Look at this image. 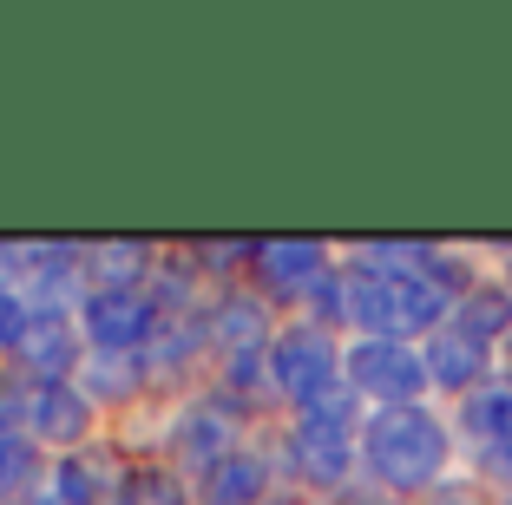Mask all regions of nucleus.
Returning <instances> with one entry per match:
<instances>
[{
  "instance_id": "18",
  "label": "nucleus",
  "mask_w": 512,
  "mask_h": 505,
  "mask_svg": "<svg viewBox=\"0 0 512 505\" xmlns=\"http://www.w3.org/2000/svg\"><path fill=\"white\" fill-rule=\"evenodd\" d=\"M40 479H46L40 446H33L27 433H0V505H14L20 492H33Z\"/></svg>"
},
{
  "instance_id": "14",
  "label": "nucleus",
  "mask_w": 512,
  "mask_h": 505,
  "mask_svg": "<svg viewBox=\"0 0 512 505\" xmlns=\"http://www.w3.org/2000/svg\"><path fill=\"white\" fill-rule=\"evenodd\" d=\"M270 473L276 466L263 460V453H250V446H237L230 460H217L211 473H204V505H270Z\"/></svg>"
},
{
  "instance_id": "17",
  "label": "nucleus",
  "mask_w": 512,
  "mask_h": 505,
  "mask_svg": "<svg viewBox=\"0 0 512 505\" xmlns=\"http://www.w3.org/2000/svg\"><path fill=\"white\" fill-rule=\"evenodd\" d=\"M145 263H151L145 243H99V250H86L92 289H138L145 283Z\"/></svg>"
},
{
  "instance_id": "5",
  "label": "nucleus",
  "mask_w": 512,
  "mask_h": 505,
  "mask_svg": "<svg viewBox=\"0 0 512 505\" xmlns=\"http://www.w3.org/2000/svg\"><path fill=\"white\" fill-rule=\"evenodd\" d=\"M158 302L145 289H92L79 302V328H86V342L99 355H145V342L158 335Z\"/></svg>"
},
{
  "instance_id": "19",
  "label": "nucleus",
  "mask_w": 512,
  "mask_h": 505,
  "mask_svg": "<svg viewBox=\"0 0 512 505\" xmlns=\"http://www.w3.org/2000/svg\"><path fill=\"white\" fill-rule=\"evenodd\" d=\"M414 505H499V499H493V486H486V479H473V473H447L434 492H421Z\"/></svg>"
},
{
  "instance_id": "15",
  "label": "nucleus",
  "mask_w": 512,
  "mask_h": 505,
  "mask_svg": "<svg viewBox=\"0 0 512 505\" xmlns=\"http://www.w3.org/2000/svg\"><path fill=\"white\" fill-rule=\"evenodd\" d=\"M99 473H106V460H99V453H66L60 466H46L40 492H46V505H99V499L119 505V492H112Z\"/></svg>"
},
{
  "instance_id": "13",
  "label": "nucleus",
  "mask_w": 512,
  "mask_h": 505,
  "mask_svg": "<svg viewBox=\"0 0 512 505\" xmlns=\"http://www.w3.org/2000/svg\"><path fill=\"white\" fill-rule=\"evenodd\" d=\"M447 322L460 328V335H473L480 348H493V355H499V348L512 342V289L499 283V276H480V283L460 296V309H453Z\"/></svg>"
},
{
  "instance_id": "20",
  "label": "nucleus",
  "mask_w": 512,
  "mask_h": 505,
  "mask_svg": "<svg viewBox=\"0 0 512 505\" xmlns=\"http://www.w3.org/2000/svg\"><path fill=\"white\" fill-rule=\"evenodd\" d=\"M119 505H184V499H178V486H171L165 466H145V473L125 479V499Z\"/></svg>"
},
{
  "instance_id": "11",
  "label": "nucleus",
  "mask_w": 512,
  "mask_h": 505,
  "mask_svg": "<svg viewBox=\"0 0 512 505\" xmlns=\"http://www.w3.org/2000/svg\"><path fill=\"white\" fill-rule=\"evenodd\" d=\"M204 328H211V342L224 348V355H263V348L276 342L263 289H256V296H250V289H230V296L204 315Z\"/></svg>"
},
{
  "instance_id": "22",
  "label": "nucleus",
  "mask_w": 512,
  "mask_h": 505,
  "mask_svg": "<svg viewBox=\"0 0 512 505\" xmlns=\"http://www.w3.org/2000/svg\"><path fill=\"white\" fill-rule=\"evenodd\" d=\"M27 394H33V381L0 374V433H14V420H27Z\"/></svg>"
},
{
  "instance_id": "3",
  "label": "nucleus",
  "mask_w": 512,
  "mask_h": 505,
  "mask_svg": "<svg viewBox=\"0 0 512 505\" xmlns=\"http://www.w3.org/2000/svg\"><path fill=\"white\" fill-rule=\"evenodd\" d=\"M342 374L375 414L381 407H421V394L434 387L421 342H381V335H355L342 355Z\"/></svg>"
},
{
  "instance_id": "26",
  "label": "nucleus",
  "mask_w": 512,
  "mask_h": 505,
  "mask_svg": "<svg viewBox=\"0 0 512 505\" xmlns=\"http://www.w3.org/2000/svg\"><path fill=\"white\" fill-rule=\"evenodd\" d=\"M499 374H506V381H512V342L499 348Z\"/></svg>"
},
{
  "instance_id": "2",
  "label": "nucleus",
  "mask_w": 512,
  "mask_h": 505,
  "mask_svg": "<svg viewBox=\"0 0 512 505\" xmlns=\"http://www.w3.org/2000/svg\"><path fill=\"white\" fill-rule=\"evenodd\" d=\"M342 355H348V348H335V328H322V322H289V328H276V342H270V387L302 414L309 401H322L329 387L348 381V374H342Z\"/></svg>"
},
{
  "instance_id": "12",
  "label": "nucleus",
  "mask_w": 512,
  "mask_h": 505,
  "mask_svg": "<svg viewBox=\"0 0 512 505\" xmlns=\"http://www.w3.org/2000/svg\"><path fill=\"white\" fill-rule=\"evenodd\" d=\"M27 427L40 440H60V446H79L92 433V401L79 394V381H53V387H33L27 394Z\"/></svg>"
},
{
  "instance_id": "25",
  "label": "nucleus",
  "mask_w": 512,
  "mask_h": 505,
  "mask_svg": "<svg viewBox=\"0 0 512 505\" xmlns=\"http://www.w3.org/2000/svg\"><path fill=\"white\" fill-rule=\"evenodd\" d=\"M270 505H322V499H316V492H276Z\"/></svg>"
},
{
  "instance_id": "16",
  "label": "nucleus",
  "mask_w": 512,
  "mask_h": 505,
  "mask_svg": "<svg viewBox=\"0 0 512 505\" xmlns=\"http://www.w3.org/2000/svg\"><path fill=\"white\" fill-rule=\"evenodd\" d=\"M145 387V355H86V374H79V394L86 401H132Z\"/></svg>"
},
{
  "instance_id": "8",
  "label": "nucleus",
  "mask_w": 512,
  "mask_h": 505,
  "mask_svg": "<svg viewBox=\"0 0 512 505\" xmlns=\"http://www.w3.org/2000/svg\"><path fill=\"white\" fill-rule=\"evenodd\" d=\"M237 420H243V407L230 401V394H204V401H191L178 414L171 446H178L197 473H211L217 460H230V453H237Z\"/></svg>"
},
{
  "instance_id": "9",
  "label": "nucleus",
  "mask_w": 512,
  "mask_h": 505,
  "mask_svg": "<svg viewBox=\"0 0 512 505\" xmlns=\"http://www.w3.org/2000/svg\"><path fill=\"white\" fill-rule=\"evenodd\" d=\"M421 355H427V381H434L440 394H453V401H467L473 387H486L499 374V355H493V348H480L473 335H460L453 322L427 335Z\"/></svg>"
},
{
  "instance_id": "7",
  "label": "nucleus",
  "mask_w": 512,
  "mask_h": 505,
  "mask_svg": "<svg viewBox=\"0 0 512 505\" xmlns=\"http://www.w3.org/2000/svg\"><path fill=\"white\" fill-rule=\"evenodd\" d=\"M335 276L329 250L322 243H302V237H283V243H256V283H263V302H309L322 283Z\"/></svg>"
},
{
  "instance_id": "10",
  "label": "nucleus",
  "mask_w": 512,
  "mask_h": 505,
  "mask_svg": "<svg viewBox=\"0 0 512 505\" xmlns=\"http://www.w3.org/2000/svg\"><path fill=\"white\" fill-rule=\"evenodd\" d=\"M20 368H27L33 387L73 381V368H86L79 361V322H66V309H33L27 342H20Z\"/></svg>"
},
{
  "instance_id": "23",
  "label": "nucleus",
  "mask_w": 512,
  "mask_h": 505,
  "mask_svg": "<svg viewBox=\"0 0 512 505\" xmlns=\"http://www.w3.org/2000/svg\"><path fill=\"white\" fill-rule=\"evenodd\" d=\"M14 283H20V250H14V243H0V296H7Z\"/></svg>"
},
{
  "instance_id": "24",
  "label": "nucleus",
  "mask_w": 512,
  "mask_h": 505,
  "mask_svg": "<svg viewBox=\"0 0 512 505\" xmlns=\"http://www.w3.org/2000/svg\"><path fill=\"white\" fill-rule=\"evenodd\" d=\"M348 505H401V499H394V492H381V486H368V492H355Z\"/></svg>"
},
{
  "instance_id": "6",
  "label": "nucleus",
  "mask_w": 512,
  "mask_h": 505,
  "mask_svg": "<svg viewBox=\"0 0 512 505\" xmlns=\"http://www.w3.org/2000/svg\"><path fill=\"white\" fill-rule=\"evenodd\" d=\"M355 460H362V440H348V433H322V427H309V420H296L289 440H283L289 479H302L309 492H348Z\"/></svg>"
},
{
  "instance_id": "4",
  "label": "nucleus",
  "mask_w": 512,
  "mask_h": 505,
  "mask_svg": "<svg viewBox=\"0 0 512 505\" xmlns=\"http://www.w3.org/2000/svg\"><path fill=\"white\" fill-rule=\"evenodd\" d=\"M453 427H460V440H467L473 479L512 486V381L506 374H493L486 387H473L467 401L453 407Z\"/></svg>"
},
{
  "instance_id": "21",
  "label": "nucleus",
  "mask_w": 512,
  "mask_h": 505,
  "mask_svg": "<svg viewBox=\"0 0 512 505\" xmlns=\"http://www.w3.org/2000/svg\"><path fill=\"white\" fill-rule=\"evenodd\" d=\"M27 322H33V302L7 289V296H0V348H14V355H20V342H27Z\"/></svg>"
},
{
  "instance_id": "27",
  "label": "nucleus",
  "mask_w": 512,
  "mask_h": 505,
  "mask_svg": "<svg viewBox=\"0 0 512 505\" xmlns=\"http://www.w3.org/2000/svg\"><path fill=\"white\" fill-rule=\"evenodd\" d=\"M499 505H512V499H499Z\"/></svg>"
},
{
  "instance_id": "1",
  "label": "nucleus",
  "mask_w": 512,
  "mask_h": 505,
  "mask_svg": "<svg viewBox=\"0 0 512 505\" xmlns=\"http://www.w3.org/2000/svg\"><path fill=\"white\" fill-rule=\"evenodd\" d=\"M453 460V420H440L434 407H381L362 427V473L368 486L394 492V499H421L447 479Z\"/></svg>"
}]
</instances>
